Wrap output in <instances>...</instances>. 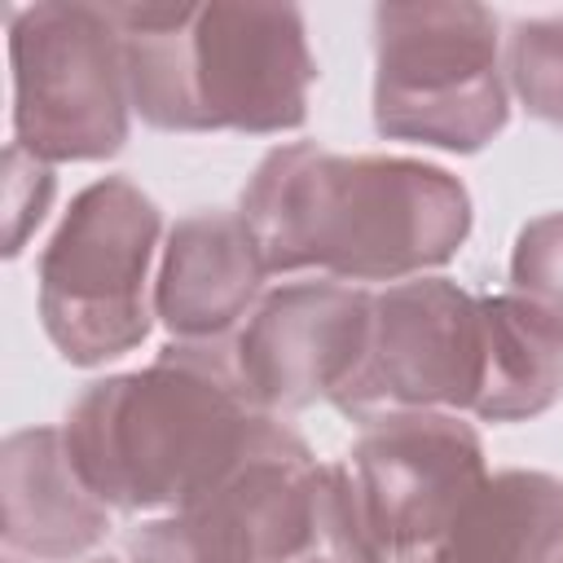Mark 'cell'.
Masks as SVG:
<instances>
[{"instance_id":"obj_1","label":"cell","mask_w":563,"mask_h":563,"mask_svg":"<svg viewBox=\"0 0 563 563\" xmlns=\"http://www.w3.org/2000/svg\"><path fill=\"white\" fill-rule=\"evenodd\" d=\"M268 277L409 282L449 264L471 238L466 185L422 158L273 145L238 202Z\"/></svg>"},{"instance_id":"obj_2","label":"cell","mask_w":563,"mask_h":563,"mask_svg":"<svg viewBox=\"0 0 563 563\" xmlns=\"http://www.w3.org/2000/svg\"><path fill=\"white\" fill-rule=\"evenodd\" d=\"M264 418L238 391L224 343H167L145 369L88 383L62 444L101 506L158 519L207 497Z\"/></svg>"},{"instance_id":"obj_3","label":"cell","mask_w":563,"mask_h":563,"mask_svg":"<svg viewBox=\"0 0 563 563\" xmlns=\"http://www.w3.org/2000/svg\"><path fill=\"white\" fill-rule=\"evenodd\" d=\"M132 110L158 132H295L317 57L295 4H110Z\"/></svg>"},{"instance_id":"obj_4","label":"cell","mask_w":563,"mask_h":563,"mask_svg":"<svg viewBox=\"0 0 563 563\" xmlns=\"http://www.w3.org/2000/svg\"><path fill=\"white\" fill-rule=\"evenodd\" d=\"M484 479V440L457 413L422 409L361 422L352 453L325 466L321 554L334 563H422Z\"/></svg>"},{"instance_id":"obj_5","label":"cell","mask_w":563,"mask_h":563,"mask_svg":"<svg viewBox=\"0 0 563 563\" xmlns=\"http://www.w3.org/2000/svg\"><path fill=\"white\" fill-rule=\"evenodd\" d=\"M163 216L128 176L84 185L35 264V308L66 365L92 369L145 343Z\"/></svg>"},{"instance_id":"obj_6","label":"cell","mask_w":563,"mask_h":563,"mask_svg":"<svg viewBox=\"0 0 563 563\" xmlns=\"http://www.w3.org/2000/svg\"><path fill=\"white\" fill-rule=\"evenodd\" d=\"M501 35L484 4L374 9V128L387 141L479 154L510 119Z\"/></svg>"},{"instance_id":"obj_7","label":"cell","mask_w":563,"mask_h":563,"mask_svg":"<svg viewBox=\"0 0 563 563\" xmlns=\"http://www.w3.org/2000/svg\"><path fill=\"white\" fill-rule=\"evenodd\" d=\"M13 145L40 163H101L123 150L132 88L110 4L9 9Z\"/></svg>"},{"instance_id":"obj_8","label":"cell","mask_w":563,"mask_h":563,"mask_svg":"<svg viewBox=\"0 0 563 563\" xmlns=\"http://www.w3.org/2000/svg\"><path fill=\"white\" fill-rule=\"evenodd\" d=\"M484 387V303L449 277H409L374 295L369 343L334 405L387 413H471Z\"/></svg>"},{"instance_id":"obj_9","label":"cell","mask_w":563,"mask_h":563,"mask_svg":"<svg viewBox=\"0 0 563 563\" xmlns=\"http://www.w3.org/2000/svg\"><path fill=\"white\" fill-rule=\"evenodd\" d=\"M374 290L352 282H282L264 290L224 343L238 391L260 413H295L334 400L369 343Z\"/></svg>"},{"instance_id":"obj_10","label":"cell","mask_w":563,"mask_h":563,"mask_svg":"<svg viewBox=\"0 0 563 563\" xmlns=\"http://www.w3.org/2000/svg\"><path fill=\"white\" fill-rule=\"evenodd\" d=\"M264 260L238 211H194L167 233L154 317L172 343H229L264 299Z\"/></svg>"},{"instance_id":"obj_11","label":"cell","mask_w":563,"mask_h":563,"mask_svg":"<svg viewBox=\"0 0 563 563\" xmlns=\"http://www.w3.org/2000/svg\"><path fill=\"white\" fill-rule=\"evenodd\" d=\"M0 506L4 554L26 563L84 559L110 532V506H101L70 466L62 427H26L4 440Z\"/></svg>"},{"instance_id":"obj_12","label":"cell","mask_w":563,"mask_h":563,"mask_svg":"<svg viewBox=\"0 0 563 563\" xmlns=\"http://www.w3.org/2000/svg\"><path fill=\"white\" fill-rule=\"evenodd\" d=\"M563 550V479L545 471L488 475L422 563H554Z\"/></svg>"},{"instance_id":"obj_13","label":"cell","mask_w":563,"mask_h":563,"mask_svg":"<svg viewBox=\"0 0 563 563\" xmlns=\"http://www.w3.org/2000/svg\"><path fill=\"white\" fill-rule=\"evenodd\" d=\"M484 303V387L479 422H528L563 396V339L510 295H479Z\"/></svg>"},{"instance_id":"obj_14","label":"cell","mask_w":563,"mask_h":563,"mask_svg":"<svg viewBox=\"0 0 563 563\" xmlns=\"http://www.w3.org/2000/svg\"><path fill=\"white\" fill-rule=\"evenodd\" d=\"M506 79L532 119L563 132V13L515 22L506 40Z\"/></svg>"},{"instance_id":"obj_15","label":"cell","mask_w":563,"mask_h":563,"mask_svg":"<svg viewBox=\"0 0 563 563\" xmlns=\"http://www.w3.org/2000/svg\"><path fill=\"white\" fill-rule=\"evenodd\" d=\"M506 295L563 339V211H545L519 229Z\"/></svg>"},{"instance_id":"obj_16","label":"cell","mask_w":563,"mask_h":563,"mask_svg":"<svg viewBox=\"0 0 563 563\" xmlns=\"http://www.w3.org/2000/svg\"><path fill=\"white\" fill-rule=\"evenodd\" d=\"M53 194H57L53 167L9 141V150H4V255L9 260L22 255L26 238L40 229Z\"/></svg>"},{"instance_id":"obj_17","label":"cell","mask_w":563,"mask_h":563,"mask_svg":"<svg viewBox=\"0 0 563 563\" xmlns=\"http://www.w3.org/2000/svg\"><path fill=\"white\" fill-rule=\"evenodd\" d=\"M128 563H198L185 545H180V537L167 528V515H158V519H150L141 532H132V541H128Z\"/></svg>"},{"instance_id":"obj_18","label":"cell","mask_w":563,"mask_h":563,"mask_svg":"<svg viewBox=\"0 0 563 563\" xmlns=\"http://www.w3.org/2000/svg\"><path fill=\"white\" fill-rule=\"evenodd\" d=\"M84 563H128V559H106V554H97V559H84Z\"/></svg>"},{"instance_id":"obj_19","label":"cell","mask_w":563,"mask_h":563,"mask_svg":"<svg viewBox=\"0 0 563 563\" xmlns=\"http://www.w3.org/2000/svg\"><path fill=\"white\" fill-rule=\"evenodd\" d=\"M303 563H334V559H325V554H317V559H303Z\"/></svg>"},{"instance_id":"obj_20","label":"cell","mask_w":563,"mask_h":563,"mask_svg":"<svg viewBox=\"0 0 563 563\" xmlns=\"http://www.w3.org/2000/svg\"><path fill=\"white\" fill-rule=\"evenodd\" d=\"M4 563H26V559H18V554H4Z\"/></svg>"},{"instance_id":"obj_21","label":"cell","mask_w":563,"mask_h":563,"mask_svg":"<svg viewBox=\"0 0 563 563\" xmlns=\"http://www.w3.org/2000/svg\"><path fill=\"white\" fill-rule=\"evenodd\" d=\"M554 563H563V550H559V559H554Z\"/></svg>"}]
</instances>
